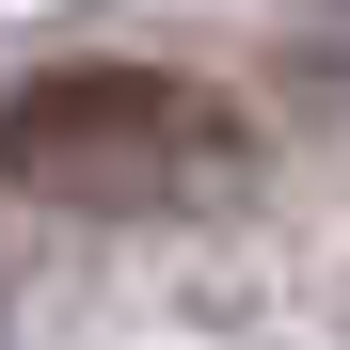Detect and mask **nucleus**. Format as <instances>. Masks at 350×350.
Returning <instances> with one entry per match:
<instances>
[{"mask_svg": "<svg viewBox=\"0 0 350 350\" xmlns=\"http://www.w3.org/2000/svg\"><path fill=\"white\" fill-rule=\"evenodd\" d=\"M239 175V111L175 64H32L0 96V191L32 207H175V191H223Z\"/></svg>", "mask_w": 350, "mask_h": 350, "instance_id": "nucleus-1", "label": "nucleus"}]
</instances>
